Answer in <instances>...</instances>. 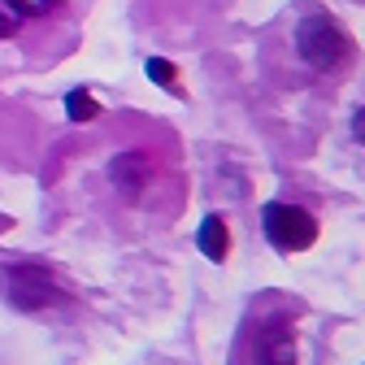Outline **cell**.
<instances>
[{
	"label": "cell",
	"mask_w": 365,
	"mask_h": 365,
	"mask_svg": "<svg viewBox=\"0 0 365 365\" xmlns=\"http://www.w3.org/2000/svg\"><path fill=\"white\" fill-rule=\"evenodd\" d=\"M0 283H5L9 304L22 309V313H39V309H48V304L61 300V292H57V283H53V274L39 269V265H14Z\"/></svg>",
	"instance_id": "3957f363"
},
{
	"label": "cell",
	"mask_w": 365,
	"mask_h": 365,
	"mask_svg": "<svg viewBox=\"0 0 365 365\" xmlns=\"http://www.w3.org/2000/svg\"><path fill=\"white\" fill-rule=\"evenodd\" d=\"M257 361L261 365H296V331H292V322L274 317L269 327H261V335H257Z\"/></svg>",
	"instance_id": "277c9868"
},
{
	"label": "cell",
	"mask_w": 365,
	"mask_h": 365,
	"mask_svg": "<svg viewBox=\"0 0 365 365\" xmlns=\"http://www.w3.org/2000/svg\"><path fill=\"white\" fill-rule=\"evenodd\" d=\"M14 31H18V14L9 5H0V39H9Z\"/></svg>",
	"instance_id": "30bf717a"
},
{
	"label": "cell",
	"mask_w": 365,
	"mask_h": 365,
	"mask_svg": "<svg viewBox=\"0 0 365 365\" xmlns=\"http://www.w3.org/2000/svg\"><path fill=\"white\" fill-rule=\"evenodd\" d=\"M352 130H356V140H361V144H365V105H361V109H356V118H352Z\"/></svg>",
	"instance_id": "8fae6325"
},
{
	"label": "cell",
	"mask_w": 365,
	"mask_h": 365,
	"mask_svg": "<svg viewBox=\"0 0 365 365\" xmlns=\"http://www.w3.org/2000/svg\"><path fill=\"white\" fill-rule=\"evenodd\" d=\"M148 78L161 83V87H174V66L161 61V57H153V61H148Z\"/></svg>",
	"instance_id": "9c48e42d"
},
{
	"label": "cell",
	"mask_w": 365,
	"mask_h": 365,
	"mask_svg": "<svg viewBox=\"0 0 365 365\" xmlns=\"http://www.w3.org/2000/svg\"><path fill=\"white\" fill-rule=\"evenodd\" d=\"M66 113H70V122H91V118L101 113V105L91 101L87 91H78V87H74L70 96H66Z\"/></svg>",
	"instance_id": "52a82bcc"
},
{
	"label": "cell",
	"mask_w": 365,
	"mask_h": 365,
	"mask_svg": "<svg viewBox=\"0 0 365 365\" xmlns=\"http://www.w3.org/2000/svg\"><path fill=\"white\" fill-rule=\"evenodd\" d=\"M196 244H200V252H205L209 261H226V248H231V231H226L222 213H209V217H205Z\"/></svg>",
	"instance_id": "8992f818"
},
{
	"label": "cell",
	"mask_w": 365,
	"mask_h": 365,
	"mask_svg": "<svg viewBox=\"0 0 365 365\" xmlns=\"http://www.w3.org/2000/svg\"><path fill=\"white\" fill-rule=\"evenodd\" d=\"M5 5H9L18 18H43V14H53L61 0H5Z\"/></svg>",
	"instance_id": "ba28073f"
},
{
	"label": "cell",
	"mask_w": 365,
	"mask_h": 365,
	"mask_svg": "<svg viewBox=\"0 0 365 365\" xmlns=\"http://www.w3.org/2000/svg\"><path fill=\"white\" fill-rule=\"evenodd\" d=\"M148 174H153V165H148L144 153H122V157H113V165H109V178H113V187H118L122 196H135V192L148 182Z\"/></svg>",
	"instance_id": "5b68a950"
},
{
	"label": "cell",
	"mask_w": 365,
	"mask_h": 365,
	"mask_svg": "<svg viewBox=\"0 0 365 365\" xmlns=\"http://www.w3.org/2000/svg\"><path fill=\"white\" fill-rule=\"evenodd\" d=\"M348 48H352L348 31H344L335 18H327V14H309V18L296 26V53H300L304 66H313V70H335V66L348 57Z\"/></svg>",
	"instance_id": "6da1fadb"
},
{
	"label": "cell",
	"mask_w": 365,
	"mask_h": 365,
	"mask_svg": "<svg viewBox=\"0 0 365 365\" xmlns=\"http://www.w3.org/2000/svg\"><path fill=\"white\" fill-rule=\"evenodd\" d=\"M261 226H265V240L279 252H304L317 240L313 213L300 209V205H283V200H274V205L261 209Z\"/></svg>",
	"instance_id": "7a4b0ae2"
}]
</instances>
